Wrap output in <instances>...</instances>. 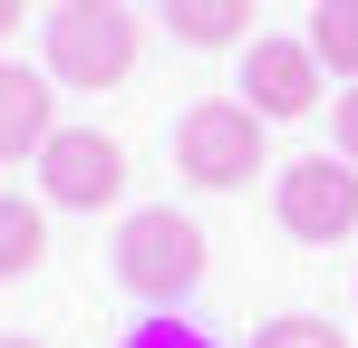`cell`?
Here are the masks:
<instances>
[{"mask_svg":"<svg viewBox=\"0 0 358 348\" xmlns=\"http://www.w3.org/2000/svg\"><path fill=\"white\" fill-rule=\"evenodd\" d=\"M49 78L78 87V97H107L136 78V58H145V20L126 10V0H59L49 20Z\"/></svg>","mask_w":358,"mask_h":348,"instance_id":"obj_1","label":"cell"},{"mask_svg":"<svg viewBox=\"0 0 358 348\" xmlns=\"http://www.w3.org/2000/svg\"><path fill=\"white\" fill-rule=\"evenodd\" d=\"M271 165V116H252L242 97H194L175 116V174L203 194H233Z\"/></svg>","mask_w":358,"mask_h":348,"instance_id":"obj_2","label":"cell"},{"mask_svg":"<svg viewBox=\"0 0 358 348\" xmlns=\"http://www.w3.org/2000/svg\"><path fill=\"white\" fill-rule=\"evenodd\" d=\"M117 281L145 300V310H175L203 290V223L175 213V203H145L117 223Z\"/></svg>","mask_w":358,"mask_h":348,"instance_id":"obj_3","label":"cell"},{"mask_svg":"<svg viewBox=\"0 0 358 348\" xmlns=\"http://www.w3.org/2000/svg\"><path fill=\"white\" fill-rule=\"evenodd\" d=\"M271 213H281V232L291 242H349L358 232V165L349 155H300V165L271 174Z\"/></svg>","mask_w":358,"mask_h":348,"instance_id":"obj_4","label":"cell"},{"mask_svg":"<svg viewBox=\"0 0 358 348\" xmlns=\"http://www.w3.org/2000/svg\"><path fill=\"white\" fill-rule=\"evenodd\" d=\"M29 165H39V203L49 213H107L126 194V145L97 136V126H59Z\"/></svg>","mask_w":358,"mask_h":348,"instance_id":"obj_5","label":"cell"},{"mask_svg":"<svg viewBox=\"0 0 358 348\" xmlns=\"http://www.w3.org/2000/svg\"><path fill=\"white\" fill-rule=\"evenodd\" d=\"M252 116H310L320 97H329V68H320V49L310 39H252L242 49V87H233Z\"/></svg>","mask_w":358,"mask_h":348,"instance_id":"obj_6","label":"cell"},{"mask_svg":"<svg viewBox=\"0 0 358 348\" xmlns=\"http://www.w3.org/2000/svg\"><path fill=\"white\" fill-rule=\"evenodd\" d=\"M49 136H59V78H49V68H20V58H0V165L39 155Z\"/></svg>","mask_w":358,"mask_h":348,"instance_id":"obj_7","label":"cell"},{"mask_svg":"<svg viewBox=\"0 0 358 348\" xmlns=\"http://www.w3.org/2000/svg\"><path fill=\"white\" fill-rule=\"evenodd\" d=\"M252 10L262 0H165V29L184 49H242L252 39Z\"/></svg>","mask_w":358,"mask_h":348,"instance_id":"obj_8","label":"cell"},{"mask_svg":"<svg viewBox=\"0 0 358 348\" xmlns=\"http://www.w3.org/2000/svg\"><path fill=\"white\" fill-rule=\"evenodd\" d=\"M49 261V203L39 194H0V281H29Z\"/></svg>","mask_w":358,"mask_h":348,"instance_id":"obj_9","label":"cell"},{"mask_svg":"<svg viewBox=\"0 0 358 348\" xmlns=\"http://www.w3.org/2000/svg\"><path fill=\"white\" fill-rule=\"evenodd\" d=\"M310 49H320L329 78L358 87V0H320V10H310Z\"/></svg>","mask_w":358,"mask_h":348,"instance_id":"obj_10","label":"cell"},{"mask_svg":"<svg viewBox=\"0 0 358 348\" xmlns=\"http://www.w3.org/2000/svg\"><path fill=\"white\" fill-rule=\"evenodd\" d=\"M117 348H223L213 329H194V319H175V310H155V319H136Z\"/></svg>","mask_w":358,"mask_h":348,"instance_id":"obj_11","label":"cell"},{"mask_svg":"<svg viewBox=\"0 0 358 348\" xmlns=\"http://www.w3.org/2000/svg\"><path fill=\"white\" fill-rule=\"evenodd\" d=\"M252 348H349V339H339L329 319H310V310H291V319H271V329H262Z\"/></svg>","mask_w":358,"mask_h":348,"instance_id":"obj_12","label":"cell"},{"mask_svg":"<svg viewBox=\"0 0 358 348\" xmlns=\"http://www.w3.org/2000/svg\"><path fill=\"white\" fill-rule=\"evenodd\" d=\"M329 145L358 165V87H349V97H329Z\"/></svg>","mask_w":358,"mask_h":348,"instance_id":"obj_13","label":"cell"},{"mask_svg":"<svg viewBox=\"0 0 358 348\" xmlns=\"http://www.w3.org/2000/svg\"><path fill=\"white\" fill-rule=\"evenodd\" d=\"M20 20H29V0H0V39H10V29H20Z\"/></svg>","mask_w":358,"mask_h":348,"instance_id":"obj_14","label":"cell"},{"mask_svg":"<svg viewBox=\"0 0 358 348\" xmlns=\"http://www.w3.org/2000/svg\"><path fill=\"white\" fill-rule=\"evenodd\" d=\"M0 348H39V339H0Z\"/></svg>","mask_w":358,"mask_h":348,"instance_id":"obj_15","label":"cell"}]
</instances>
